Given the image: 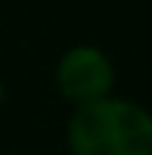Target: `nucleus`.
I'll return each mask as SVG.
<instances>
[{
    "label": "nucleus",
    "instance_id": "nucleus-1",
    "mask_svg": "<svg viewBox=\"0 0 152 155\" xmlns=\"http://www.w3.org/2000/svg\"><path fill=\"white\" fill-rule=\"evenodd\" d=\"M72 155H152V114L128 98H98L69 119Z\"/></svg>",
    "mask_w": 152,
    "mask_h": 155
},
{
    "label": "nucleus",
    "instance_id": "nucleus-2",
    "mask_svg": "<svg viewBox=\"0 0 152 155\" xmlns=\"http://www.w3.org/2000/svg\"><path fill=\"white\" fill-rule=\"evenodd\" d=\"M114 87V66L95 45H75L57 63V90L75 107L107 98Z\"/></svg>",
    "mask_w": 152,
    "mask_h": 155
},
{
    "label": "nucleus",
    "instance_id": "nucleus-3",
    "mask_svg": "<svg viewBox=\"0 0 152 155\" xmlns=\"http://www.w3.org/2000/svg\"><path fill=\"white\" fill-rule=\"evenodd\" d=\"M0 101H3V87H0Z\"/></svg>",
    "mask_w": 152,
    "mask_h": 155
}]
</instances>
